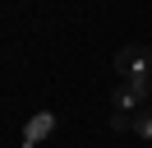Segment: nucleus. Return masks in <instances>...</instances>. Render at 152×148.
<instances>
[{
    "label": "nucleus",
    "mask_w": 152,
    "mask_h": 148,
    "mask_svg": "<svg viewBox=\"0 0 152 148\" xmlns=\"http://www.w3.org/2000/svg\"><path fill=\"white\" fill-rule=\"evenodd\" d=\"M115 70H120V83H129L143 102H152V51L148 46H120Z\"/></svg>",
    "instance_id": "nucleus-1"
},
{
    "label": "nucleus",
    "mask_w": 152,
    "mask_h": 148,
    "mask_svg": "<svg viewBox=\"0 0 152 148\" xmlns=\"http://www.w3.org/2000/svg\"><path fill=\"white\" fill-rule=\"evenodd\" d=\"M111 107H115V111H124V116H134V111H143V107H152V102H143L138 92L129 88V83H120V88L111 92Z\"/></svg>",
    "instance_id": "nucleus-2"
},
{
    "label": "nucleus",
    "mask_w": 152,
    "mask_h": 148,
    "mask_svg": "<svg viewBox=\"0 0 152 148\" xmlns=\"http://www.w3.org/2000/svg\"><path fill=\"white\" fill-rule=\"evenodd\" d=\"M51 130H56V116H51V111H42V116L28 125V134H23V148H37V139L51 134Z\"/></svg>",
    "instance_id": "nucleus-3"
},
{
    "label": "nucleus",
    "mask_w": 152,
    "mask_h": 148,
    "mask_svg": "<svg viewBox=\"0 0 152 148\" xmlns=\"http://www.w3.org/2000/svg\"><path fill=\"white\" fill-rule=\"evenodd\" d=\"M129 130H134V134H138V139H152V107H143V111H134V116H129Z\"/></svg>",
    "instance_id": "nucleus-4"
}]
</instances>
